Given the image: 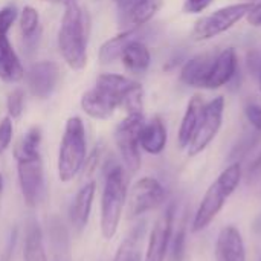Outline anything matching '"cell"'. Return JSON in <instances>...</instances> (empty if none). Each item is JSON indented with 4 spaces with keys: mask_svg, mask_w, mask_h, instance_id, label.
<instances>
[{
    "mask_svg": "<svg viewBox=\"0 0 261 261\" xmlns=\"http://www.w3.org/2000/svg\"><path fill=\"white\" fill-rule=\"evenodd\" d=\"M64 6L66 11L58 31V49L70 69L81 70L87 64V15L76 0H70Z\"/></svg>",
    "mask_w": 261,
    "mask_h": 261,
    "instance_id": "6da1fadb",
    "label": "cell"
},
{
    "mask_svg": "<svg viewBox=\"0 0 261 261\" xmlns=\"http://www.w3.org/2000/svg\"><path fill=\"white\" fill-rule=\"evenodd\" d=\"M242 177H243V168L240 162H232L219 174V177L206 190L196 211L191 225L193 232H200L211 225V222L217 217V214L225 206L228 197L239 188Z\"/></svg>",
    "mask_w": 261,
    "mask_h": 261,
    "instance_id": "7a4b0ae2",
    "label": "cell"
},
{
    "mask_svg": "<svg viewBox=\"0 0 261 261\" xmlns=\"http://www.w3.org/2000/svg\"><path fill=\"white\" fill-rule=\"evenodd\" d=\"M127 200V177L122 165L113 164L106 171V182L101 197V234L112 240L118 231L122 210Z\"/></svg>",
    "mask_w": 261,
    "mask_h": 261,
    "instance_id": "3957f363",
    "label": "cell"
},
{
    "mask_svg": "<svg viewBox=\"0 0 261 261\" xmlns=\"http://www.w3.org/2000/svg\"><path fill=\"white\" fill-rule=\"evenodd\" d=\"M87 159L86 128L78 116H72L66 122L64 135L58 151V177L61 182H70L84 167Z\"/></svg>",
    "mask_w": 261,
    "mask_h": 261,
    "instance_id": "277c9868",
    "label": "cell"
},
{
    "mask_svg": "<svg viewBox=\"0 0 261 261\" xmlns=\"http://www.w3.org/2000/svg\"><path fill=\"white\" fill-rule=\"evenodd\" d=\"M251 8V2H242L216 9L210 15H205L196 21L191 32V38L194 41H206L229 31L234 24H237L242 18L246 17Z\"/></svg>",
    "mask_w": 261,
    "mask_h": 261,
    "instance_id": "5b68a950",
    "label": "cell"
},
{
    "mask_svg": "<svg viewBox=\"0 0 261 261\" xmlns=\"http://www.w3.org/2000/svg\"><path fill=\"white\" fill-rule=\"evenodd\" d=\"M145 124L144 113H130L127 115L115 130V141L125 168L130 173H136L141 168V145H139V132Z\"/></svg>",
    "mask_w": 261,
    "mask_h": 261,
    "instance_id": "8992f818",
    "label": "cell"
},
{
    "mask_svg": "<svg viewBox=\"0 0 261 261\" xmlns=\"http://www.w3.org/2000/svg\"><path fill=\"white\" fill-rule=\"evenodd\" d=\"M223 112H225V98L216 96L210 102H205L202 119L199 122V127L190 142L188 156H197L202 153L219 135L222 124H223Z\"/></svg>",
    "mask_w": 261,
    "mask_h": 261,
    "instance_id": "52a82bcc",
    "label": "cell"
},
{
    "mask_svg": "<svg viewBox=\"0 0 261 261\" xmlns=\"http://www.w3.org/2000/svg\"><path fill=\"white\" fill-rule=\"evenodd\" d=\"M18 184L26 206H37L44 196V171L41 156L17 159Z\"/></svg>",
    "mask_w": 261,
    "mask_h": 261,
    "instance_id": "ba28073f",
    "label": "cell"
},
{
    "mask_svg": "<svg viewBox=\"0 0 261 261\" xmlns=\"http://www.w3.org/2000/svg\"><path fill=\"white\" fill-rule=\"evenodd\" d=\"M167 199L165 188L154 177L139 179L128 194V219H136L159 208Z\"/></svg>",
    "mask_w": 261,
    "mask_h": 261,
    "instance_id": "9c48e42d",
    "label": "cell"
},
{
    "mask_svg": "<svg viewBox=\"0 0 261 261\" xmlns=\"http://www.w3.org/2000/svg\"><path fill=\"white\" fill-rule=\"evenodd\" d=\"M118 5L119 26L124 29L145 26L164 6V0H121Z\"/></svg>",
    "mask_w": 261,
    "mask_h": 261,
    "instance_id": "30bf717a",
    "label": "cell"
},
{
    "mask_svg": "<svg viewBox=\"0 0 261 261\" xmlns=\"http://www.w3.org/2000/svg\"><path fill=\"white\" fill-rule=\"evenodd\" d=\"M173 222H174V205H168L165 211L156 220L148 240V248L144 261H164L173 236Z\"/></svg>",
    "mask_w": 261,
    "mask_h": 261,
    "instance_id": "8fae6325",
    "label": "cell"
},
{
    "mask_svg": "<svg viewBox=\"0 0 261 261\" xmlns=\"http://www.w3.org/2000/svg\"><path fill=\"white\" fill-rule=\"evenodd\" d=\"M239 73L240 72L237 52L234 47H226L216 55L205 83V89L216 90L223 86H228Z\"/></svg>",
    "mask_w": 261,
    "mask_h": 261,
    "instance_id": "7c38bea8",
    "label": "cell"
},
{
    "mask_svg": "<svg viewBox=\"0 0 261 261\" xmlns=\"http://www.w3.org/2000/svg\"><path fill=\"white\" fill-rule=\"evenodd\" d=\"M58 80L60 69L52 61H40L34 64L26 73V81L31 93L40 99H46L54 92Z\"/></svg>",
    "mask_w": 261,
    "mask_h": 261,
    "instance_id": "4fadbf2b",
    "label": "cell"
},
{
    "mask_svg": "<svg viewBox=\"0 0 261 261\" xmlns=\"http://www.w3.org/2000/svg\"><path fill=\"white\" fill-rule=\"evenodd\" d=\"M217 261H246V248L242 232L234 226H225L217 237L216 243Z\"/></svg>",
    "mask_w": 261,
    "mask_h": 261,
    "instance_id": "5bb4252c",
    "label": "cell"
},
{
    "mask_svg": "<svg viewBox=\"0 0 261 261\" xmlns=\"http://www.w3.org/2000/svg\"><path fill=\"white\" fill-rule=\"evenodd\" d=\"M95 191H96V184L95 182L86 184L75 194V197H73V200H72V203L69 206V222H70V225H72V228H73V231L76 234H81L86 229L87 223H89Z\"/></svg>",
    "mask_w": 261,
    "mask_h": 261,
    "instance_id": "9a60e30c",
    "label": "cell"
},
{
    "mask_svg": "<svg viewBox=\"0 0 261 261\" xmlns=\"http://www.w3.org/2000/svg\"><path fill=\"white\" fill-rule=\"evenodd\" d=\"M121 106L119 99L113 95L104 92L102 89L96 87L86 92L81 98L83 110L93 119H107L113 115V112Z\"/></svg>",
    "mask_w": 261,
    "mask_h": 261,
    "instance_id": "2e32d148",
    "label": "cell"
},
{
    "mask_svg": "<svg viewBox=\"0 0 261 261\" xmlns=\"http://www.w3.org/2000/svg\"><path fill=\"white\" fill-rule=\"evenodd\" d=\"M167 127L159 116H153L139 132V145L148 154H161L167 147Z\"/></svg>",
    "mask_w": 261,
    "mask_h": 261,
    "instance_id": "e0dca14e",
    "label": "cell"
},
{
    "mask_svg": "<svg viewBox=\"0 0 261 261\" xmlns=\"http://www.w3.org/2000/svg\"><path fill=\"white\" fill-rule=\"evenodd\" d=\"M214 58L216 57L211 54H199L187 60L180 70V81L190 87L205 89V83Z\"/></svg>",
    "mask_w": 261,
    "mask_h": 261,
    "instance_id": "ac0fdd59",
    "label": "cell"
},
{
    "mask_svg": "<svg viewBox=\"0 0 261 261\" xmlns=\"http://www.w3.org/2000/svg\"><path fill=\"white\" fill-rule=\"evenodd\" d=\"M203 107H205V101H203L202 95L196 93L190 98L187 110H185L182 122H180V127H179V135H177L180 148H187L190 145V142L199 127V122L202 119Z\"/></svg>",
    "mask_w": 261,
    "mask_h": 261,
    "instance_id": "d6986e66",
    "label": "cell"
},
{
    "mask_svg": "<svg viewBox=\"0 0 261 261\" xmlns=\"http://www.w3.org/2000/svg\"><path fill=\"white\" fill-rule=\"evenodd\" d=\"M50 261H72L70 236L64 223L58 217H52L47 226Z\"/></svg>",
    "mask_w": 261,
    "mask_h": 261,
    "instance_id": "ffe728a7",
    "label": "cell"
},
{
    "mask_svg": "<svg viewBox=\"0 0 261 261\" xmlns=\"http://www.w3.org/2000/svg\"><path fill=\"white\" fill-rule=\"evenodd\" d=\"M24 76V69L12 49L8 35H0V80L5 83H18Z\"/></svg>",
    "mask_w": 261,
    "mask_h": 261,
    "instance_id": "44dd1931",
    "label": "cell"
},
{
    "mask_svg": "<svg viewBox=\"0 0 261 261\" xmlns=\"http://www.w3.org/2000/svg\"><path fill=\"white\" fill-rule=\"evenodd\" d=\"M23 260L24 261H49L43 229L35 219H29L26 223L24 232V246H23Z\"/></svg>",
    "mask_w": 261,
    "mask_h": 261,
    "instance_id": "7402d4cb",
    "label": "cell"
},
{
    "mask_svg": "<svg viewBox=\"0 0 261 261\" xmlns=\"http://www.w3.org/2000/svg\"><path fill=\"white\" fill-rule=\"evenodd\" d=\"M141 35H142V28H133V29H125L124 32L118 34L116 37L107 40L99 47V55H98L99 61L102 64H109V63H113L115 60L121 58L127 44L135 40H141Z\"/></svg>",
    "mask_w": 261,
    "mask_h": 261,
    "instance_id": "603a6c76",
    "label": "cell"
},
{
    "mask_svg": "<svg viewBox=\"0 0 261 261\" xmlns=\"http://www.w3.org/2000/svg\"><path fill=\"white\" fill-rule=\"evenodd\" d=\"M121 60L128 72L135 75H142L150 67L151 54H150V49L141 40H135L127 44V47L124 49L121 55Z\"/></svg>",
    "mask_w": 261,
    "mask_h": 261,
    "instance_id": "cb8c5ba5",
    "label": "cell"
},
{
    "mask_svg": "<svg viewBox=\"0 0 261 261\" xmlns=\"http://www.w3.org/2000/svg\"><path fill=\"white\" fill-rule=\"evenodd\" d=\"M136 84L138 83L135 80H130L127 76L116 75V73H104V75H99L98 80H96V87H99L104 92L113 95L115 98L119 99V102L122 101L125 93L128 90H132Z\"/></svg>",
    "mask_w": 261,
    "mask_h": 261,
    "instance_id": "d4e9b609",
    "label": "cell"
},
{
    "mask_svg": "<svg viewBox=\"0 0 261 261\" xmlns=\"http://www.w3.org/2000/svg\"><path fill=\"white\" fill-rule=\"evenodd\" d=\"M20 31L28 47H35L40 35V15L35 8L24 6L20 14Z\"/></svg>",
    "mask_w": 261,
    "mask_h": 261,
    "instance_id": "484cf974",
    "label": "cell"
},
{
    "mask_svg": "<svg viewBox=\"0 0 261 261\" xmlns=\"http://www.w3.org/2000/svg\"><path fill=\"white\" fill-rule=\"evenodd\" d=\"M40 142H41V130L38 127H32L15 145L14 148V158L23 159V158H32L40 154Z\"/></svg>",
    "mask_w": 261,
    "mask_h": 261,
    "instance_id": "4316f807",
    "label": "cell"
},
{
    "mask_svg": "<svg viewBox=\"0 0 261 261\" xmlns=\"http://www.w3.org/2000/svg\"><path fill=\"white\" fill-rule=\"evenodd\" d=\"M185 245H187V228L185 223L171 236L170 242V261H184L185 257Z\"/></svg>",
    "mask_w": 261,
    "mask_h": 261,
    "instance_id": "83f0119b",
    "label": "cell"
},
{
    "mask_svg": "<svg viewBox=\"0 0 261 261\" xmlns=\"http://www.w3.org/2000/svg\"><path fill=\"white\" fill-rule=\"evenodd\" d=\"M8 113L9 118H18L24 106V93L21 89H14L8 96Z\"/></svg>",
    "mask_w": 261,
    "mask_h": 261,
    "instance_id": "f1b7e54d",
    "label": "cell"
},
{
    "mask_svg": "<svg viewBox=\"0 0 261 261\" xmlns=\"http://www.w3.org/2000/svg\"><path fill=\"white\" fill-rule=\"evenodd\" d=\"M17 18L15 6H5L0 9V35H8V31Z\"/></svg>",
    "mask_w": 261,
    "mask_h": 261,
    "instance_id": "f546056e",
    "label": "cell"
},
{
    "mask_svg": "<svg viewBox=\"0 0 261 261\" xmlns=\"http://www.w3.org/2000/svg\"><path fill=\"white\" fill-rule=\"evenodd\" d=\"M12 121L11 118H5L2 122H0V154L11 145V141H12Z\"/></svg>",
    "mask_w": 261,
    "mask_h": 261,
    "instance_id": "4dcf8cb0",
    "label": "cell"
},
{
    "mask_svg": "<svg viewBox=\"0 0 261 261\" xmlns=\"http://www.w3.org/2000/svg\"><path fill=\"white\" fill-rule=\"evenodd\" d=\"M258 141V136H257V133H249L248 136H245L239 144H237V147H236V150L232 151V154H231V158H240V156H245L254 145H255V142Z\"/></svg>",
    "mask_w": 261,
    "mask_h": 261,
    "instance_id": "1f68e13d",
    "label": "cell"
},
{
    "mask_svg": "<svg viewBox=\"0 0 261 261\" xmlns=\"http://www.w3.org/2000/svg\"><path fill=\"white\" fill-rule=\"evenodd\" d=\"M245 115L249 121V124L257 130L261 132V104H248L245 107Z\"/></svg>",
    "mask_w": 261,
    "mask_h": 261,
    "instance_id": "d6a6232c",
    "label": "cell"
},
{
    "mask_svg": "<svg viewBox=\"0 0 261 261\" xmlns=\"http://www.w3.org/2000/svg\"><path fill=\"white\" fill-rule=\"evenodd\" d=\"M214 0H185L184 12L185 14H200L206 8H210Z\"/></svg>",
    "mask_w": 261,
    "mask_h": 261,
    "instance_id": "836d02e7",
    "label": "cell"
},
{
    "mask_svg": "<svg viewBox=\"0 0 261 261\" xmlns=\"http://www.w3.org/2000/svg\"><path fill=\"white\" fill-rule=\"evenodd\" d=\"M246 66L248 70L254 75V76H260L261 75V54L258 50H249L246 55Z\"/></svg>",
    "mask_w": 261,
    "mask_h": 261,
    "instance_id": "e575fe53",
    "label": "cell"
},
{
    "mask_svg": "<svg viewBox=\"0 0 261 261\" xmlns=\"http://www.w3.org/2000/svg\"><path fill=\"white\" fill-rule=\"evenodd\" d=\"M246 20L251 26L254 28H260L261 26V0L254 2L252 8L249 9V12L246 14Z\"/></svg>",
    "mask_w": 261,
    "mask_h": 261,
    "instance_id": "d590c367",
    "label": "cell"
},
{
    "mask_svg": "<svg viewBox=\"0 0 261 261\" xmlns=\"http://www.w3.org/2000/svg\"><path fill=\"white\" fill-rule=\"evenodd\" d=\"M261 176V151L257 154V158L251 162L249 168H248V182L251 180H257Z\"/></svg>",
    "mask_w": 261,
    "mask_h": 261,
    "instance_id": "8d00e7d4",
    "label": "cell"
},
{
    "mask_svg": "<svg viewBox=\"0 0 261 261\" xmlns=\"http://www.w3.org/2000/svg\"><path fill=\"white\" fill-rule=\"evenodd\" d=\"M41 2H49V3H55V5H66L70 0H41Z\"/></svg>",
    "mask_w": 261,
    "mask_h": 261,
    "instance_id": "74e56055",
    "label": "cell"
},
{
    "mask_svg": "<svg viewBox=\"0 0 261 261\" xmlns=\"http://www.w3.org/2000/svg\"><path fill=\"white\" fill-rule=\"evenodd\" d=\"M130 261H141V257H139V254L136 252V254H135V255L132 257V260H130Z\"/></svg>",
    "mask_w": 261,
    "mask_h": 261,
    "instance_id": "f35d334b",
    "label": "cell"
},
{
    "mask_svg": "<svg viewBox=\"0 0 261 261\" xmlns=\"http://www.w3.org/2000/svg\"><path fill=\"white\" fill-rule=\"evenodd\" d=\"M2 190H3V177L0 174V193H2Z\"/></svg>",
    "mask_w": 261,
    "mask_h": 261,
    "instance_id": "ab89813d",
    "label": "cell"
},
{
    "mask_svg": "<svg viewBox=\"0 0 261 261\" xmlns=\"http://www.w3.org/2000/svg\"><path fill=\"white\" fill-rule=\"evenodd\" d=\"M245 2H251V3H254V2H258V0H245Z\"/></svg>",
    "mask_w": 261,
    "mask_h": 261,
    "instance_id": "60d3db41",
    "label": "cell"
},
{
    "mask_svg": "<svg viewBox=\"0 0 261 261\" xmlns=\"http://www.w3.org/2000/svg\"><path fill=\"white\" fill-rule=\"evenodd\" d=\"M258 80H260V90H261V75L258 76Z\"/></svg>",
    "mask_w": 261,
    "mask_h": 261,
    "instance_id": "b9f144b4",
    "label": "cell"
}]
</instances>
